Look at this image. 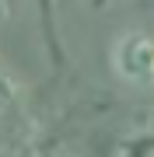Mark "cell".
<instances>
[{"label": "cell", "mask_w": 154, "mask_h": 157, "mask_svg": "<svg viewBox=\"0 0 154 157\" xmlns=\"http://www.w3.org/2000/svg\"><path fill=\"white\" fill-rule=\"evenodd\" d=\"M116 70H119L123 80L130 84H154V39L151 35H123L119 45L112 52Z\"/></svg>", "instance_id": "1"}]
</instances>
